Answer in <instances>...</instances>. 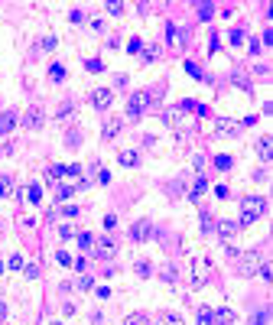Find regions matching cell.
I'll use <instances>...</instances> for the list:
<instances>
[{
	"label": "cell",
	"mask_w": 273,
	"mask_h": 325,
	"mask_svg": "<svg viewBox=\"0 0 273 325\" xmlns=\"http://www.w3.org/2000/svg\"><path fill=\"white\" fill-rule=\"evenodd\" d=\"M136 273H140V276H150V273H153V264H150V260H136Z\"/></svg>",
	"instance_id": "cell-25"
},
{
	"label": "cell",
	"mask_w": 273,
	"mask_h": 325,
	"mask_svg": "<svg viewBox=\"0 0 273 325\" xmlns=\"http://www.w3.org/2000/svg\"><path fill=\"white\" fill-rule=\"evenodd\" d=\"M205 189H208V182H205V179H195V185H192V192H189V198H199Z\"/></svg>",
	"instance_id": "cell-21"
},
{
	"label": "cell",
	"mask_w": 273,
	"mask_h": 325,
	"mask_svg": "<svg viewBox=\"0 0 273 325\" xmlns=\"http://www.w3.org/2000/svg\"><path fill=\"white\" fill-rule=\"evenodd\" d=\"M56 260H59V264H62V267H72V257H68L65 251H59V254H56Z\"/></svg>",
	"instance_id": "cell-35"
},
{
	"label": "cell",
	"mask_w": 273,
	"mask_h": 325,
	"mask_svg": "<svg viewBox=\"0 0 273 325\" xmlns=\"http://www.w3.org/2000/svg\"><path fill=\"white\" fill-rule=\"evenodd\" d=\"M91 286H94L91 276H81V280H78V289H91Z\"/></svg>",
	"instance_id": "cell-38"
},
{
	"label": "cell",
	"mask_w": 273,
	"mask_h": 325,
	"mask_svg": "<svg viewBox=\"0 0 273 325\" xmlns=\"http://www.w3.org/2000/svg\"><path fill=\"white\" fill-rule=\"evenodd\" d=\"M72 192H75L72 185H59V198H72Z\"/></svg>",
	"instance_id": "cell-37"
},
{
	"label": "cell",
	"mask_w": 273,
	"mask_h": 325,
	"mask_svg": "<svg viewBox=\"0 0 273 325\" xmlns=\"http://www.w3.org/2000/svg\"><path fill=\"white\" fill-rule=\"evenodd\" d=\"M20 195H23L30 205H39V202H43V185H39V182H33V185H26V189L20 192Z\"/></svg>",
	"instance_id": "cell-7"
},
{
	"label": "cell",
	"mask_w": 273,
	"mask_h": 325,
	"mask_svg": "<svg viewBox=\"0 0 273 325\" xmlns=\"http://www.w3.org/2000/svg\"><path fill=\"white\" fill-rule=\"evenodd\" d=\"M215 166L218 169H231V156H215Z\"/></svg>",
	"instance_id": "cell-32"
},
{
	"label": "cell",
	"mask_w": 273,
	"mask_h": 325,
	"mask_svg": "<svg viewBox=\"0 0 273 325\" xmlns=\"http://www.w3.org/2000/svg\"><path fill=\"white\" fill-rule=\"evenodd\" d=\"M234 319H237V315L231 312V309H218V312H215V322H221V325H231Z\"/></svg>",
	"instance_id": "cell-14"
},
{
	"label": "cell",
	"mask_w": 273,
	"mask_h": 325,
	"mask_svg": "<svg viewBox=\"0 0 273 325\" xmlns=\"http://www.w3.org/2000/svg\"><path fill=\"white\" fill-rule=\"evenodd\" d=\"M199 17H202V20H211V7H208V4L199 7Z\"/></svg>",
	"instance_id": "cell-39"
},
{
	"label": "cell",
	"mask_w": 273,
	"mask_h": 325,
	"mask_svg": "<svg viewBox=\"0 0 273 325\" xmlns=\"http://www.w3.org/2000/svg\"><path fill=\"white\" fill-rule=\"evenodd\" d=\"M231 43L241 46V43H244V33H241V30H231Z\"/></svg>",
	"instance_id": "cell-36"
},
{
	"label": "cell",
	"mask_w": 273,
	"mask_h": 325,
	"mask_svg": "<svg viewBox=\"0 0 273 325\" xmlns=\"http://www.w3.org/2000/svg\"><path fill=\"white\" fill-rule=\"evenodd\" d=\"M199 325H215V312L211 309H199Z\"/></svg>",
	"instance_id": "cell-20"
},
{
	"label": "cell",
	"mask_w": 273,
	"mask_h": 325,
	"mask_svg": "<svg viewBox=\"0 0 273 325\" xmlns=\"http://www.w3.org/2000/svg\"><path fill=\"white\" fill-rule=\"evenodd\" d=\"M56 46H59V39H56V36H46V39H43V49H46V52H52Z\"/></svg>",
	"instance_id": "cell-31"
},
{
	"label": "cell",
	"mask_w": 273,
	"mask_h": 325,
	"mask_svg": "<svg viewBox=\"0 0 273 325\" xmlns=\"http://www.w3.org/2000/svg\"><path fill=\"white\" fill-rule=\"evenodd\" d=\"M205 280H208V260L199 257L192 264V276H189V283H192V286H205Z\"/></svg>",
	"instance_id": "cell-2"
},
{
	"label": "cell",
	"mask_w": 273,
	"mask_h": 325,
	"mask_svg": "<svg viewBox=\"0 0 273 325\" xmlns=\"http://www.w3.org/2000/svg\"><path fill=\"white\" fill-rule=\"evenodd\" d=\"M117 134H120V121H107L104 130H101V137H104V140H114Z\"/></svg>",
	"instance_id": "cell-12"
},
{
	"label": "cell",
	"mask_w": 273,
	"mask_h": 325,
	"mask_svg": "<svg viewBox=\"0 0 273 325\" xmlns=\"http://www.w3.org/2000/svg\"><path fill=\"white\" fill-rule=\"evenodd\" d=\"M218 134H237V124L234 121H218Z\"/></svg>",
	"instance_id": "cell-19"
},
{
	"label": "cell",
	"mask_w": 273,
	"mask_h": 325,
	"mask_svg": "<svg viewBox=\"0 0 273 325\" xmlns=\"http://www.w3.org/2000/svg\"><path fill=\"white\" fill-rule=\"evenodd\" d=\"M124 325H150V319H147L143 312H130V315L124 319Z\"/></svg>",
	"instance_id": "cell-15"
},
{
	"label": "cell",
	"mask_w": 273,
	"mask_h": 325,
	"mask_svg": "<svg viewBox=\"0 0 273 325\" xmlns=\"http://www.w3.org/2000/svg\"><path fill=\"white\" fill-rule=\"evenodd\" d=\"M107 13H111V17H120V13H124V4H107Z\"/></svg>",
	"instance_id": "cell-34"
},
{
	"label": "cell",
	"mask_w": 273,
	"mask_h": 325,
	"mask_svg": "<svg viewBox=\"0 0 273 325\" xmlns=\"http://www.w3.org/2000/svg\"><path fill=\"white\" fill-rule=\"evenodd\" d=\"M179 117H182V111H179V107L166 111V124H173V127H179Z\"/></svg>",
	"instance_id": "cell-23"
},
{
	"label": "cell",
	"mask_w": 273,
	"mask_h": 325,
	"mask_svg": "<svg viewBox=\"0 0 273 325\" xmlns=\"http://www.w3.org/2000/svg\"><path fill=\"white\" fill-rule=\"evenodd\" d=\"M46 176H49V182H59V179L65 176V166H52V169L46 172Z\"/></svg>",
	"instance_id": "cell-22"
},
{
	"label": "cell",
	"mask_w": 273,
	"mask_h": 325,
	"mask_svg": "<svg viewBox=\"0 0 273 325\" xmlns=\"http://www.w3.org/2000/svg\"><path fill=\"white\" fill-rule=\"evenodd\" d=\"M147 101H150L147 94H130V101H127V117H133V121H136V117L147 111Z\"/></svg>",
	"instance_id": "cell-4"
},
{
	"label": "cell",
	"mask_w": 273,
	"mask_h": 325,
	"mask_svg": "<svg viewBox=\"0 0 273 325\" xmlns=\"http://www.w3.org/2000/svg\"><path fill=\"white\" fill-rule=\"evenodd\" d=\"M260 215H267V198L263 195H247L241 202V225H254Z\"/></svg>",
	"instance_id": "cell-1"
},
{
	"label": "cell",
	"mask_w": 273,
	"mask_h": 325,
	"mask_svg": "<svg viewBox=\"0 0 273 325\" xmlns=\"http://www.w3.org/2000/svg\"><path fill=\"white\" fill-rule=\"evenodd\" d=\"M59 234H62V238H75L78 231H75V225H62V228H59Z\"/></svg>",
	"instance_id": "cell-33"
},
{
	"label": "cell",
	"mask_w": 273,
	"mask_h": 325,
	"mask_svg": "<svg viewBox=\"0 0 273 325\" xmlns=\"http://www.w3.org/2000/svg\"><path fill=\"white\" fill-rule=\"evenodd\" d=\"M10 189H13V179L7 176V172H0V198H4V195H7V192H10Z\"/></svg>",
	"instance_id": "cell-18"
},
{
	"label": "cell",
	"mask_w": 273,
	"mask_h": 325,
	"mask_svg": "<svg viewBox=\"0 0 273 325\" xmlns=\"http://www.w3.org/2000/svg\"><path fill=\"white\" fill-rule=\"evenodd\" d=\"M78 247H81V251L94 247V238H91V234H85V231H81V234H78Z\"/></svg>",
	"instance_id": "cell-24"
},
{
	"label": "cell",
	"mask_w": 273,
	"mask_h": 325,
	"mask_svg": "<svg viewBox=\"0 0 273 325\" xmlns=\"http://www.w3.org/2000/svg\"><path fill=\"white\" fill-rule=\"evenodd\" d=\"M0 273H4V264H0Z\"/></svg>",
	"instance_id": "cell-43"
},
{
	"label": "cell",
	"mask_w": 273,
	"mask_h": 325,
	"mask_svg": "<svg viewBox=\"0 0 273 325\" xmlns=\"http://www.w3.org/2000/svg\"><path fill=\"white\" fill-rule=\"evenodd\" d=\"M94 247H98V257H111L114 254V241H107V238L94 241Z\"/></svg>",
	"instance_id": "cell-11"
},
{
	"label": "cell",
	"mask_w": 273,
	"mask_h": 325,
	"mask_svg": "<svg viewBox=\"0 0 273 325\" xmlns=\"http://www.w3.org/2000/svg\"><path fill=\"white\" fill-rule=\"evenodd\" d=\"M127 52H130V55L143 52V43H140V39H130V43H127Z\"/></svg>",
	"instance_id": "cell-30"
},
{
	"label": "cell",
	"mask_w": 273,
	"mask_h": 325,
	"mask_svg": "<svg viewBox=\"0 0 273 325\" xmlns=\"http://www.w3.org/2000/svg\"><path fill=\"white\" fill-rule=\"evenodd\" d=\"M7 319V302H0V322Z\"/></svg>",
	"instance_id": "cell-42"
},
{
	"label": "cell",
	"mask_w": 273,
	"mask_h": 325,
	"mask_svg": "<svg viewBox=\"0 0 273 325\" xmlns=\"http://www.w3.org/2000/svg\"><path fill=\"white\" fill-rule=\"evenodd\" d=\"M130 238L133 241H150L153 238V225H150V221H136V225L130 228Z\"/></svg>",
	"instance_id": "cell-5"
},
{
	"label": "cell",
	"mask_w": 273,
	"mask_h": 325,
	"mask_svg": "<svg viewBox=\"0 0 273 325\" xmlns=\"http://www.w3.org/2000/svg\"><path fill=\"white\" fill-rule=\"evenodd\" d=\"M117 163L120 166H136V163H140V153H136V150H120V153H117Z\"/></svg>",
	"instance_id": "cell-9"
},
{
	"label": "cell",
	"mask_w": 273,
	"mask_h": 325,
	"mask_svg": "<svg viewBox=\"0 0 273 325\" xmlns=\"http://www.w3.org/2000/svg\"><path fill=\"white\" fill-rule=\"evenodd\" d=\"M160 325H182V315H176V312H163V315H160Z\"/></svg>",
	"instance_id": "cell-17"
},
{
	"label": "cell",
	"mask_w": 273,
	"mask_h": 325,
	"mask_svg": "<svg viewBox=\"0 0 273 325\" xmlns=\"http://www.w3.org/2000/svg\"><path fill=\"white\" fill-rule=\"evenodd\" d=\"M257 153H260L263 163H267L270 156H273V140H270V137H260V143H257Z\"/></svg>",
	"instance_id": "cell-10"
},
{
	"label": "cell",
	"mask_w": 273,
	"mask_h": 325,
	"mask_svg": "<svg viewBox=\"0 0 273 325\" xmlns=\"http://www.w3.org/2000/svg\"><path fill=\"white\" fill-rule=\"evenodd\" d=\"M111 101H114L111 88H94V91H91V104L98 111H107V107H111Z\"/></svg>",
	"instance_id": "cell-3"
},
{
	"label": "cell",
	"mask_w": 273,
	"mask_h": 325,
	"mask_svg": "<svg viewBox=\"0 0 273 325\" xmlns=\"http://www.w3.org/2000/svg\"><path fill=\"white\" fill-rule=\"evenodd\" d=\"M23 273L30 276V280H36V276H39V267L36 264H23Z\"/></svg>",
	"instance_id": "cell-29"
},
{
	"label": "cell",
	"mask_w": 273,
	"mask_h": 325,
	"mask_svg": "<svg viewBox=\"0 0 273 325\" xmlns=\"http://www.w3.org/2000/svg\"><path fill=\"white\" fill-rule=\"evenodd\" d=\"M104 228H107V231H111V228H117V218H114V215H107V218H104Z\"/></svg>",
	"instance_id": "cell-41"
},
{
	"label": "cell",
	"mask_w": 273,
	"mask_h": 325,
	"mask_svg": "<svg viewBox=\"0 0 273 325\" xmlns=\"http://www.w3.org/2000/svg\"><path fill=\"white\" fill-rule=\"evenodd\" d=\"M52 325H62V322H52Z\"/></svg>",
	"instance_id": "cell-44"
},
{
	"label": "cell",
	"mask_w": 273,
	"mask_h": 325,
	"mask_svg": "<svg viewBox=\"0 0 273 325\" xmlns=\"http://www.w3.org/2000/svg\"><path fill=\"white\" fill-rule=\"evenodd\" d=\"M13 127H17V114H13V111H4V114H0V137H7Z\"/></svg>",
	"instance_id": "cell-8"
},
{
	"label": "cell",
	"mask_w": 273,
	"mask_h": 325,
	"mask_svg": "<svg viewBox=\"0 0 273 325\" xmlns=\"http://www.w3.org/2000/svg\"><path fill=\"white\" fill-rule=\"evenodd\" d=\"M23 127L39 130V127H43V111H39V107H30V111L23 114Z\"/></svg>",
	"instance_id": "cell-6"
},
{
	"label": "cell",
	"mask_w": 273,
	"mask_h": 325,
	"mask_svg": "<svg viewBox=\"0 0 273 325\" xmlns=\"http://www.w3.org/2000/svg\"><path fill=\"white\" fill-rule=\"evenodd\" d=\"M88 72H94V75H98V72H104V62H101V59H88Z\"/></svg>",
	"instance_id": "cell-26"
},
{
	"label": "cell",
	"mask_w": 273,
	"mask_h": 325,
	"mask_svg": "<svg viewBox=\"0 0 273 325\" xmlns=\"http://www.w3.org/2000/svg\"><path fill=\"white\" fill-rule=\"evenodd\" d=\"M7 267H10V270H23V257H20V254H13V257L7 260Z\"/></svg>",
	"instance_id": "cell-27"
},
{
	"label": "cell",
	"mask_w": 273,
	"mask_h": 325,
	"mask_svg": "<svg viewBox=\"0 0 273 325\" xmlns=\"http://www.w3.org/2000/svg\"><path fill=\"white\" fill-rule=\"evenodd\" d=\"M237 228L241 225H234V221H221V225H218V234H221V238H234Z\"/></svg>",
	"instance_id": "cell-13"
},
{
	"label": "cell",
	"mask_w": 273,
	"mask_h": 325,
	"mask_svg": "<svg viewBox=\"0 0 273 325\" xmlns=\"http://www.w3.org/2000/svg\"><path fill=\"white\" fill-rule=\"evenodd\" d=\"M156 55H160V49H156V46H147V49H143V62H153Z\"/></svg>",
	"instance_id": "cell-28"
},
{
	"label": "cell",
	"mask_w": 273,
	"mask_h": 325,
	"mask_svg": "<svg viewBox=\"0 0 273 325\" xmlns=\"http://www.w3.org/2000/svg\"><path fill=\"white\" fill-rule=\"evenodd\" d=\"M68 20H72V23H81V20H85V13H81V10H72V13H68Z\"/></svg>",
	"instance_id": "cell-40"
},
{
	"label": "cell",
	"mask_w": 273,
	"mask_h": 325,
	"mask_svg": "<svg viewBox=\"0 0 273 325\" xmlns=\"http://www.w3.org/2000/svg\"><path fill=\"white\" fill-rule=\"evenodd\" d=\"M62 78H65V65H59V62L49 65V81H62Z\"/></svg>",
	"instance_id": "cell-16"
}]
</instances>
